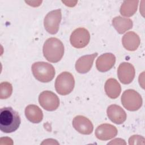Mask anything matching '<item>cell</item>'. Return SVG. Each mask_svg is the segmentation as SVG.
Returning a JSON list of instances; mask_svg holds the SVG:
<instances>
[{"mask_svg":"<svg viewBox=\"0 0 145 145\" xmlns=\"http://www.w3.org/2000/svg\"><path fill=\"white\" fill-rule=\"evenodd\" d=\"M105 93L111 99H116L121 92V87L117 80L114 78H110L106 80L104 86Z\"/></svg>","mask_w":145,"mask_h":145,"instance_id":"e0dca14e","label":"cell"},{"mask_svg":"<svg viewBox=\"0 0 145 145\" xmlns=\"http://www.w3.org/2000/svg\"><path fill=\"white\" fill-rule=\"evenodd\" d=\"M32 71L35 78L39 81L47 83L52 80L55 75V69L50 63L45 62H37L33 63Z\"/></svg>","mask_w":145,"mask_h":145,"instance_id":"3957f363","label":"cell"},{"mask_svg":"<svg viewBox=\"0 0 145 145\" xmlns=\"http://www.w3.org/2000/svg\"><path fill=\"white\" fill-rule=\"evenodd\" d=\"M0 99H5L9 97L12 92V85L7 82H2L0 84Z\"/></svg>","mask_w":145,"mask_h":145,"instance_id":"ffe728a7","label":"cell"},{"mask_svg":"<svg viewBox=\"0 0 145 145\" xmlns=\"http://www.w3.org/2000/svg\"><path fill=\"white\" fill-rule=\"evenodd\" d=\"M90 35L87 29L84 28L75 29L71 33L70 38V43L76 48H83L89 43Z\"/></svg>","mask_w":145,"mask_h":145,"instance_id":"ba28073f","label":"cell"},{"mask_svg":"<svg viewBox=\"0 0 145 145\" xmlns=\"http://www.w3.org/2000/svg\"><path fill=\"white\" fill-rule=\"evenodd\" d=\"M25 115L30 122L35 123L40 122L43 118L41 109L38 106L33 104L29 105L25 108Z\"/></svg>","mask_w":145,"mask_h":145,"instance_id":"2e32d148","label":"cell"},{"mask_svg":"<svg viewBox=\"0 0 145 145\" xmlns=\"http://www.w3.org/2000/svg\"><path fill=\"white\" fill-rule=\"evenodd\" d=\"M97 56V53H95L80 57L75 63L76 70L80 74H85L91 70L93 61Z\"/></svg>","mask_w":145,"mask_h":145,"instance_id":"5bb4252c","label":"cell"},{"mask_svg":"<svg viewBox=\"0 0 145 145\" xmlns=\"http://www.w3.org/2000/svg\"><path fill=\"white\" fill-rule=\"evenodd\" d=\"M121 103L125 108L130 111L138 110L142 105L140 95L134 89H127L121 96Z\"/></svg>","mask_w":145,"mask_h":145,"instance_id":"5b68a950","label":"cell"},{"mask_svg":"<svg viewBox=\"0 0 145 145\" xmlns=\"http://www.w3.org/2000/svg\"><path fill=\"white\" fill-rule=\"evenodd\" d=\"M62 18L61 9H57L50 11L45 16L44 25L46 31L52 35L57 33Z\"/></svg>","mask_w":145,"mask_h":145,"instance_id":"8992f818","label":"cell"},{"mask_svg":"<svg viewBox=\"0 0 145 145\" xmlns=\"http://www.w3.org/2000/svg\"><path fill=\"white\" fill-rule=\"evenodd\" d=\"M108 118L116 124H122L126 120V113L119 105L112 104L109 105L106 110Z\"/></svg>","mask_w":145,"mask_h":145,"instance_id":"7c38bea8","label":"cell"},{"mask_svg":"<svg viewBox=\"0 0 145 145\" xmlns=\"http://www.w3.org/2000/svg\"><path fill=\"white\" fill-rule=\"evenodd\" d=\"M42 52L47 61L53 63L58 62L63 56L64 46L58 39L49 38L44 42Z\"/></svg>","mask_w":145,"mask_h":145,"instance_id":"7a4b0ae2","label":"cell"},{"mask_svg":"<svg viewBox=\"0 0 145 145\" xmlns=\"http://www.w3.org/2000/svg\"><path fill=\"white\" fill-rule=\"evenodd\" d=\"M122 42L123 47L127 50L135 51L140 45V39L136 33L130 31L123 36Z\"/></svg>","mask_w":145,"mask_h":145,"instance_id":"9a60e30c","label":"cell"},{"mask_svg":"<svg viewBox=\"0 0 145 145\" xmlns=\"http://www.w3.org/2000/svg\"><path fill=\"white\" fill-rule=\"evenodd\" d=\"M40 105L48 111H53L59 105V100L58 96L53 92L45 91L42 92L39 97Z\"/></svg>","mask_w":145,"mask_h":145,"instance_id":"52a82bcc","label":"cell"},{"mask_svg":"<svg viewBox=\"0 0 145 145\" xmlns=\"http://www.w3.org/2000/svg\"><path fill=\"white\" fill-rule=\"evenodd\" d=\"M21 120L17 112L11 107L2 108L0 110V130L6 133L16 131L19 127Z\"/></svg>","mask_w":145,"mask_h":145,"instance_id":"6da1fadb","label":"cell"},{"mask_svg":"<svg viewBox=\"0 0 145 145\" xmlns=\"http://www.w3.org/2000/svg\"><path fill=\"white\" fill-rule=\"evenodd\" d=\"M138 1H125L122 4L120 12L123 16L130 17L133 16L137 10Z\"/></svg>","mask_w":145,"mask_h":145,"instance_id":"d6986e66","label":"cell"},{"mask_svg":"<svg viewBox=\"0 0 145 145\" xmlns=\"http://www.w3.org/2000/svg\"><path fill=\"white\" fill-rule=\"evenodd\" d=\"M116 62L114 55L110 53H107L101 55L96 60V66L100 72H106L109 70Z\"/></svg>","mask_w":145,"mask_h":145,"instance_id":"4fadbf2b","label":"cell"},{"mask_svg":"<svg viewBox=\"0 0 145 145\" xmlns=\"http://www.w3.org/2000/svg\"><path fill=\"white\" fill-rule=\"evenodd\" d=\"M117 75L122 83L124 84H129L134 78L135 69L131 63L122 62L118 67Z\"/></svg>","mask_w":145,"mask_h":145,"instance_id":"9c48e42d","label":"cell"},{"mask_svg":"<svg viewBox=\"0 0 145 145\" xmlns=\"http://www.w3.org/2000/svg\"><path fill=\"white\" fill-rule=\"evenodd\" d=\"M112 24L119 33L122 34L133 27V21L130 19L118 16L112 19Z\"/></svg>","mask_w":145,"mask_h":145,"instance_id":"ac0fdd59","label":"cell"},{"mask_svg":"<svg viewBox=\"0 0 145 145\" xmlns=\"http://www.w3.org/2000/svg\"><path fill=\"white\" fill-rule=\"evenodd\" d=\"M75 86L73 75L69 72H62L57 77L55 81V88L58 93L66 95L72 92Z\"/></svg>","mask_w":145,"mask_h":145,"instance_id":"277c9868","label":"cell"},{"mask_svg":"<svg viewBox=\"0 0 145 145\" xmlns=\"http://www.w3.org/2000/svg\"><path fill=\"white\" fill-rule=\"evenodd\" d=\"M72 125L77 131L84 135L91 134L93 129L91 121L83 116L75 117L72 121Z\"/></svg>","mask_w":145,"mask_h":145,"instance_id":"30bf717a","label":"cell"},{"mask_svg":"<svg viewBox=\"0 0 145 145\" xmlns=\"http://www.w3.org/2000/svg\"><path fill=\"white\" fill-rule=\"evenodd\" d=\"M117 132V129L114 126L109 123H103L96 128L95 134L99 139L107 140L115 137Z\"/></svg>","mask_w":145,"mask_h":145,"instance_id":"8fae6325","label":"cell"}]
</instances>
